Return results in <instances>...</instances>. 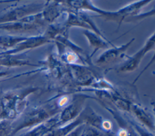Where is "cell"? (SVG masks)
Masks as SVG:
<instances>
[{
    "label": "cell",
    "mask_w": 155,
    "mask_h": 136,
    "mask_svg": "<svg viewBox=\"0 0 155 136\" xmlns=\"http://www.w3.org/2000/svg\"><path fill=\"white\" fill-rule=\"evenodd\" d=\"M31 90H12L4 93L0 98V119H6L13 122L27 104V97Z\"/></svg>",
    "instance_id": "obj_1"
},
{
    "label": "cell",
    "mask_w": 155,
    "mask_h": 136,
    "mask_svg": "<svg viewBox=\"0 0 155 136\" xmlns=\"http://www.w3.org/2000/svg\"><path fill=\"white\" fill-rule=\"evenodd\" d=\"M59 109L58 105L54 104H47L30 109L20 117L18 122L15 124H13V130L10 136H14L22 129L33 127L47 120L59 113Z\"/></svg>",
    "instance_id": "obj_2"
},
{
    "label": "cell",
    "mask_w": 155,
    "mask_h": 136,
    "mask_svg": "<svg viewBox=\"0 0 155 136\" xmlns=\"http://www.w3.org/2000/svg\"><path fill=\"white\" fill-rule=\"evenodd\" d=\"M44 5V4L36 3L12 4L0 12V24L17 21L26 16L40 13Z\"/></svg>",
    "instance_id": "obj_3"
},
{
    "label": "cell",
    "mask_w": 155,
    "mask_h": 136,
    "mask_svg": "<svg viewBox=\"0 0 155 136\" xmlns=\"http://www.w3.org/2000/svg\"><path fill=\"white\" fill-rule=\"evenodd\" d=\"M88 98L85 95H78L72 102L67 106L64 107L62 110L58 114L59 126L65 124L79 116L82 112L85 100Z\"/></svg>",
    "instance_id": "obj_4"
},
{
    "label": "cell",
    "mask_w": 155,
    "mask_h": 136,
    "mask_svg": "<svg viewBox=\"0 0 155 136\" xmlns=\"http://www.w3.org/2000/svg\"><path fill=\"white\" fill-rule=\"evenodd\" d=\"M151 1H142L134 2L124 7L119 9L116 12H108L107 13L103 16L106 19L118 22L120 24L123 21L130 17L138 16L140 10Z\"/></svg>",
    "instance_id": "obj_5"
},
{
    "label": "cell",
    "mask_w": 155,
    "mask_h": 136,
    "mask_svg": "<svg viewBox=\"0 0 155 136\" xmlns=\"http://www.w3.org/2000/svg\"><path fill=\"white\" fill-rule=\"evenodd\" d=\"M154 33L147 39L143 47L137 53L131 56H127L125 61L119 67L118 70L122 72H132L139 66L141 60L145 55L154 47Z\"/></svg>",
    "instance_id": "obj_6"
},
{
    "label": "cell",
    "mask_w": 155,
    "mask_h": 136,
    "mask_svg": "<svg viewBox=\"0 0 155 136\" xmlns=\"http://www.w3.org/2000/svg\"><path fill=\"white\" fill-rule=\"evenodd\" d=\"M49 41L50 39L45 35L27 37L25 40L18 44L14 47L6 50L0 51V55L18 54V53H20L25 50L35 48Z\"/></svg>",
    "instance_id": "obj_7"
},
{
    "label": "cell",
    "mask_w": 155,
    "mask_h": 136,
    "mask_svg": "<svg viewBox=\"0 0 155 136\" xmlns=\"http://www.w3.org/2000/svg\"><path fill=\"white\" fill-rule=\"evenodd\" d=\"M134 40L133 38L127 43L119 47L113 46V48L109 49L102 53L96 60V64L99 65H107L115 63L117 60L123 58L125 52Z\"/></svg>",
    "instance_id": "obj_8"
},
{
    "label": "cell",
    "mask_w": 155,
    "mask_h": 136,
    "mask_svg": "<svg viewBox=\"0 0 155 136\" xmlns=\"http://www.w3.org/2000/svg\"><path fill=\"white\" fill-rule=\"evenodd\" d=\"M70 68L73 78L76 80L79 84L87 86L93 82L94 76L93 72L88 69L76 64L70 65Z\"/></svg>",
    "instance_id": "obj_9"
},
{
    "label": "cell",
    "mask_w": 155,
    "mask_h": 136,
    "mask_svg": "<svg viewBox=\"0 0 155 136\" xmlns=\"http://www.w3.org/2000/svg\"><path fill=\"white\" fill-rule=\"evenodd\" d=\"M116 120L120 127L118 132L116 134L117 136H139L135 131L129 120H127L117 110L107 108V109Z\"/></svg>",
    "instance_id": "obj_10"
},
{
    "label": "cell",
    "mask_w": 155,
    "mask_h": 136,
    "mask_svg": "<svg viewBox=\"0 0 155 136\" xmlns=\"http://www.w3.org/2000/svg\"><path fill=\"white\" fill-rule=\"evenodd\" d=\"M58 114L41 124L31 127L30 130L19 136H41L45 132L58 127Z\"/></svg>",
    "instance_id": "obj_11"
},
{
    "label": "cell",
    "mask_w": 155,
    "mask_h": 136,
    "mask_svg": "<svg viewBox=\"0 0 155 136\" xmlns=\"http://www.w3.org/2000/svg\"><path fill=\"white\" fill-rule=\"evenodd\" d=\"M47 3L41 12L42 18L45 24L46 22L51 23L53 22L54 20L61 15L64 9L62 4H61V2L50 1L47 2Z\"/></svg>",
    "instance_id": "obj_12"
},
{
    "label": "cell",
    "mask_w": 155,
    "mask_h": 136,
    "mask_svg": "<svg viewBox=\"0 0 155 136\" xmlns=\"http://www.w3.org/2000/svg\"><path fill=\"white\" fill-rule=\"evenodd\" d=\"M130 112L134 114L135 117L143 124V126H146V127L150 130L154 131V119L148 111L146 110L140 105L132 103L130 107Z\"/></svg>",
    "instance_id": "obj_13"
},
{
    "label": "cell",
    "mask_w": 155,
    "mask_h": 136,
    "mask_svg": "<svg viewBox=\"0 0 155 136\" xmlns=\"http://www.w3.org/2000/svg\"><path fill=\"white\" fill-rule=\"evenodd\" d=\"M83 33L87 38L90 46L93 49L90 56H93L99 49L107 48L108 47V42L106 41V39L101 37L96 33L89 30H85Z\"/></svg>",
    "instance_id": "obj_14"
},
{
    "label": "cell",
    "mask_w": 155,
    "mask_h": 136,
    "mask_svg": "<svg viewBox=\"0 0 155 136\" xmlns=\"http://www.w3.org/2000/svg\"><path fill=\"white\" fill-rule=\"evenodd\" d=\"M25 36L15 35H0V51L6 50L16 46L26 39Z\"/></svg>",
    "instance_id": "obj_15"
},
{
    "label": "cell",
    "mask_w": 155,
    "mask_h": 136,
    "mask_svg": "<svg viewBox=\"0 0 155 136\" xmlns=\"http://www.w3.org/2000/svg\"><path fill=\"white\" fill-rule=\"evenodd\" d=\"M13 130V121L0 119V136H10Z\"/></svg>",
    "instance_id": "obj_16"
},
{
    "label": "cell",
    "mask_w": 155,
    "mask_h": 136,
    "mask_svg": "<svg viewBox=\"0 0 155 136\" xmlns=\"http://www.w3.org/2000/svg\"><path fill=\"white\" fill-rule=\"evenodd\" d=\"M129 121L139 136H154L153 133L145 128V126L132 120H129Z\"/></svg>",
    "instance_id": "obj_17"
},
{
    "label": "cell",
    "mask_w": 155,
    "mask_h": 136,
    "mask_svg": "<svg viewBox=\"0 0 155 136\" xmlns=\"http://www.w3.org/2000/svg\"><path fill=\"white\" fill-rule=\"evenodd\" d=\"M85 125L86 124L85 123L79 125V126L76 127L73 131H72L71 132L67 134L66 136H82Z\"/></svg>",
    "instance_id": "obj_18"
},
{
    "label": "cell",
    "mask_w": 155,
    "mask_h": 136,
    "mask_svg": "<svg viewBox=\"0 0 155 136\" xmlns=\"http://www.w3.org/2000/svg\"><path fill=\"white\" fill-rule=\"evenodd\" d=\"M14 1H4V0H2V1H0V4H4V3H8V2H13Z\"/></svg>",
    "instance_id": "obj_19"
},
{
    "label": "cell",
    "mask_w": 155,
    "mask_h": 136,
    "mask_svg": "<svg viewBox=\"0 0 155 136\" xmlns=\"http://www.w3.org/2000/svg\"><path fill=\"white\" fill-rule=\"evenodd\" d=\"M107 135V136H117V135H116V134L113 133L112 131L110 132H109V133H108Z\"/></svg>",
    "instance_id": "obj_20"
}]
</instances>
